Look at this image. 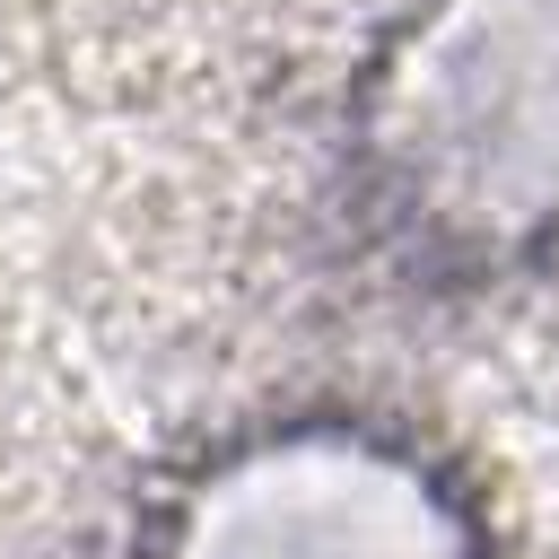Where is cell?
<instances>
[{"mask_svg":"<svg viewBox=\"0 0 559 559\" xmlns=\"http://www.w3.org/2000/svg\"><path fill=\"white\" fill-rule=\"evenodd\" d=\"M323 218L411 306L559 271V0H393L323 122Z\"/></svg>","mask_w":559,"mask_h":559,"instance_id":"cell-1","label":"cell"},{"mask_svg":"<svg viewBox=\"0 0 559 559\" xmlns=\"http://www.w3.org/2000/svg\"><path fill=\"white\" fill-rule=\"evenodd\" d=\"M122 559H507V533L428 419L314 393L183 445L140 489Z\"/></svg>","mask_w":559,"mask_h":559,"instance_id":"cell-2","label":"cell"}]
</instances>
